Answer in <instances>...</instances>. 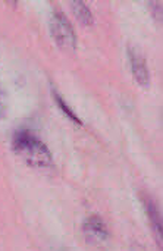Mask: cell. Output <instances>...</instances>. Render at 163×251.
Returning a JSON list of instances; mask_svg holds the SVG:
<instances>
[{
    "instance_id": "6da1fadb",
    "label": "cell",
    "mask_w": 163,
    "mask_h": 251,
    "mask_svg": "<svg viewBox=\"0 0 163 251\" xmlns=\"http://www.w3.org/2000/svg\"><path fill=\"white\" fill-rule=\"evenodd\" d=\"M13 150L21 156L28 165L34 168H50L53 157L46 144L29 131H19L15 134L12 141Z\"/></svg>"
},
{
    "instance_id": "7a4b0ae2",
    "label": "cell",
    "mask_w": 163,
    "mask_h": 251,
    "mask_svg": "<svg viewBox=\"0 0 163 251\" xmlns=\"http://www.w3.org/2000/svg\"><path fill=\"white\" fill-rule=\"evenodd\" d=\"M50 31H52V35H53L54 41L57 43V46L62 47L63 50H74L77 47L75 31L71 26V24H69V21L66 19L65 15L54 13L52 16Z\"/></svg>"
},
{
    "instance_id": "3957f363",
    "label": "cell",
    "mask_w": 163,
    "mask_h": 251,
    "mask_svg": "<svg viewBox=\"0 0 163 251\" xmlns=\"http://www.w3.org/2000/svg\"><path fill=\"white\" fill-rule=\"evenodd\" d=\"M82 231L88 240L94 243H105L109 238V229L100 216H90L82 225Z\"/></svg>"
},
{
    "instance_id": "277c9868",
    "label": "cell",
    "mask_w": 163,
    "mask_h": 251,
    "mask_svg": "<svg viewBox=\"0 0 163 251\" xmlns=\"http://www.w3.org/2000/svg\"><path fill=\"white\" fill-rule=\"evenodd\" d=\"M128 57H130V65H131L133 75L137 79V82L140 85H144V87L149 85L150 74H149V68H147V63H146L144 57L136 49H128Z\"/></svg>"
},
{
    "instance_id": "5b68a950",
    "label": "cell",
    "mask_w": 163,
    "mask_h": 251,
    "mask_svg": "<svg viewBox=\"0 0 163 251\" xmlns=\"http://www.w3.org/2000/svg\"><path fill=\"white\" fill-rule=\"evenodd\" d=\"M71 9L75 15V18L82 24V25H91L94 22L93 13L88 9V6L82 0H69Z\"/></svg>"
},
{
    "instance_id": "8992f818",
    "label": "cell",
    "mask_w": 163,
    "mask_h": 251,
    "mask_svg": "<svg viewBox=\"0 0 163 251\" xmlns=\"http://www.w3.org/2000/svg\"><path fill=\"white\" fill-rule=\"evenodd\" d=\"M144 204H146V210H147V215L150 216V222H152V226H153V231L156 232V238H158V243L162 244V222H161V215L158 212V207L156 204L146 199L144 200Z\"/></svg>"
},
{
    "instance_id": "52a82bcc",
    "label": "cell",
    "mask_w": 163,
    "mask_h": 251,
    "mask_svg": "<svg viewBox=\"0 0 163 251\" xmlns=\"http://www.w3.org/2000/svg\"><path fill=\"white\" fill-rule=\"evenodd\" d=\"M53 94H54V100H56V103H57L59 109H62V110H63V113H65L71 121H74V122H75V124H78V125H82V122L80 121V118H78V116L75 115V112H74V110L66 104V103H65V100L60 97V94H59V93H56V91H54Z\"/></svg>"
},
{
    "instance_id": "ba28073f",
    "label": "cell",
    "mask_w": 163,
    "mask_h": 251,
    "mask_svg": "<svg viewBox=\"0 0 163 251\" xmlns=\"http://www.w3.org/2000/svg\"><path fill=\"white\" fill-rule=\"evenodd\" d=\"M4 112H6V96H4V91L0 87V118L4 115Z\"/></svg>"
},
{
    "instance_id": "9c48e42d",
    "label": "cell",
    "mask_w": 163,
    "mask_h": 251,
    "mask_svg": "<svg viewBox=\"0 0 163 251\" xmlns=\"http://www.w3.org/2000/svg\"><path fill=\"white\" fill-rule=\"evenodd\" d=\"M7 1H9V3H12V4H15V3H16V0H7Z\"/></svg>"
},
{
    "instance_id": "30bf717a",
    "label": "cell",
    "mask_w": 163,
    "mask_h": 251,
    "mask_svg": "<svg viewBox=\"0 0 163 251\" xmlns=\"http://www.w3.org/2000/svg\"><path fill=\"white\" fill-rule=\"evenodd\" d=\"M59 251H65V250H59Z\"/></svg>"
}]
</instances>
